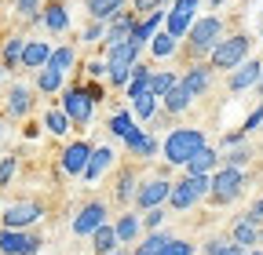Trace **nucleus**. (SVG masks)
Wrapping results in <instances>:
<instances>
[{"label":"nucleus","mask_w":263,"mask_h":255,"mask_svg":"<svg viewBox=\"0 0 263 255\" xmlns=\"http://www.w3.org/2000/svg\"><path fill=\"white\" fill-rule=\"evenodd\" d=\"M201 146H205V132H201V128H172L168 139H164V146H161V153H164L168 164H186Z\"/></svg>","instance_id":"nucleus-1"},{"label":"nucleus","mask_w":263,"mask_h":255,"mask_svg":"<svg viewBox=\"0 0 263 255\" xmlns=\"http://www.w3.org/2000/svg\"><path fill=\"white\" fill-rule=\"evenodd\" d=\"M249 33H230V37H223L212 51H209V70H234V66H241L245 62V55H249Z\"/></svg>","instance_id":"nucleus-2"},{"label":"nucleus","mask_w":263,"mask_h":255,"mask_svg":"<svg viewBox=\"0 0 263 255\" xmlns=\"http://www.w3.org/2000/svg\"><path fill=\"white\" fill-rule=\"evenodd\" d=\"M139 62V44L132 40H121V44H110V58H106V77L114 88H124L132 80V66Z\"/></svg>","instance_id":"nucleus-3"},{"label":"nucleus","mask_w":263,"mask_h":255,"mask_svg":"<svg viewBox=\"0 0 263 255\" xmlns=\"http://www.w3.org/2000/svg\"><path fill=\"white\" fill-rule=\"evenodd\" d=\"M186 40L194 55H209L219 40H223V18L219 15H205V18H194L186 29Z\"/></svg>","instance_id":"nucleus-4"},{"label":"nucleus","mask_w":263,"mask_h":255,"mask_svg":"<svg viewBox=\"0 0 263 255\" xmlns=\"http://www.w3.org/2000/svg\"><path fill=\"white\" fill-rule=\"evenodd\" d=\"M245 194V172L241 168H219L216 175H209V197L216 204H234Z\"/></svg>","instance_id":"nucleus-5"},{"label":"nucleus","mask_w":263,"mask_h":255,"mask_svg":"<svg viewBox=\"0 0 263 255\" xmlns=\"http://www.w3.org/2000/svg\"><path fill=\"white\" fill-rule=\"evenodd\" d=\"M201 197H209V175H186V179L172 182V189H168V204L176 211L194 208Z\"/></svg>","instance_id":"nucleus-6"},{"label":"nucleus","mask_w":263,"mask_h":255,"mask_svg":"<svg viewBox=\"0 0 263 255\" xmlns=\"http://www.w3.org/2000/svg\"><path fill=\"white\" fill-rule=\"evenodd\" d=\"M41 215H44V204L18 201V204H8L0 219H4V230H26V226H33V222H41Z\"/></svg>","instance_id":"nucleus-7"},{"label":"nucleus","mask_w":263,"mask_h":255,"mask_svg":"<svg viewBox=\"0 0 263 255\" xmlns=\"http://www.w3.org/2000/svg\"><path fill=\"white\" fill-rule=\"evenodd\" d=\"M194 11H197V0H176V11H164V33L172 40H183L194 22Z\"/></svg>","instance_id":"nucleus-8"},{"label":"nucleus","mask_w":263,"mask_h":255,"mask_svg":"<svg viewBox=\"0 0 263 255\" xmlns=\"http://www.w3.org/2000/svg\"><path fill=\"white\" fill-rule=\"evenodd\" d=\"M168 189H172L168 179H164V175H154V179H146L143 186H136V197H132V201H136L143 211H146V208H161L164 201H168Z\"/></svg>","instance_id":"nucleus-9"},{"label":"nucleus","mask_w":263,"mask_h":255,"mask_svg":"<svg viewBox=\"0 0 263 255\" xmlns=\"http://www.w3.org/2000/svg\"><path fill=\"white\" fill-rule=\"evenodd\" d=\"M62 113L70 117L73 124H88L95 113V102L84 95V88H66L62 91Z\"/></svg>","instance_id":"nucleus-10"},{"label":"nucleus","mask_w":263,"mask_h":255,"mask_svg":"<svg viewBox=\"0 0 263 255\" xmlns=\"http://www.w3.org/2000/svg\"><path fill=\"white\" fill-rule=\"evenodd\" d=\"M41 237L22 233V230H0V255H37Z\"/></svg>","instance_id":"nucleus-11"},{"label":"nucleus","mask_w":263,"mask_h":255,"mask_svg":"<svg viewBox=\"0 0 263 255\" xmlns=\"http://www.w3.org/2000/svg\"><path fill=\"white\" fill-rule=\"evenodd\" d=\"M106 222V204L103 201H88L81 211H77V219H73V233L77 237H88L91 230H99Z\"/></svg>","instance_id":"nucleus-12"},{"label":"nucleus","mask_w":263,"mask_h":255,"mask_svg":"<svg viewBox=\"0 0 263 255\" xmlns=\"http://www.w3.org/2000/svg\"><path fill=\"white\" fill-rule=\"evenodd\" d=\"M136 22H139V15L136 11H117L114 18H110V26H106V48L110 44H121V40H128L132 37V29H136Z\"/></svg>","instance_id":"nucleus-13"},{"label":"nucleus","mask_w":263,"mask_h":255,"mask_svg":"<svg viewBox=\"0 0 263 255\" xmlns=\"http://www.w3.org/2000/svg\"><path fill=\"white\" fill-rule=\"evenodd\" d=\"M259 73H263V62H259V58H249V62H241V66H234V70H230V91L256 88Z\"/></svg>","instance_id":"nucleus-14"},{"label":"nucleus","mask_w":263,"mask_h":255,"mask_svg":"<svg viewBox=\"0 0 263 255\" xmlns=\"http://www.w3.org/2000/svg\"><path fill=\"white\" fill-rule=\"evenodd\" d=\"M124 146H128V153L143 157V161H150V157H157V139H154L150 132H143V128H132V132L124 135Z\"/></svg>","instance_id":"nucleus-15"},{"label":"nucleus","mask_w":263,"mask_h":255,"mask_svg":"<svg viewBox=\"0 0 263 255\" xmlns=\"http://www.w3.org/2000/svg\"><path fill=\"white\" fill-rule=\"evenodd\" d=\"M88 153H91L88 142H70V146L62 150V172L66 175H81L84 164H88Z\"/></svg>","instance_id":"nucleus-16"},{"label":"nucleus","mask_w":263,"mask_h":255,"mask_svg":"<svg viewBox=\"0 0 263 255\" xmlns=\"http://www.w3.org/2000/svg\"><path fill=\"white\" fill-rule=\"evenodd\" d=\"M230 241H234L241 251H245V248H256V244H259V222H252L249 215L238 219L234 226H230Z\"/></svg>","instance_id":"nucleus-17"},{"label":"nucleus","mask_w":263,"mask_h":255,"mask_svg":"<svg viewBox=\"0 0 263 255\" xmlns=\"http://www.w3.org/2000/svg\"><path fill=\"white\" fill-rule=\"evenodd\" d=\"M161 26H164V11L157 8V11H150V15H146L143 22H136V29H132V37H128V40L143 48V44H146V40H150L154 33H161Z\"/></svg>","instance_id":"nucleus-18"},{"label":"nucleus","mask_w":263,"mask_h":255,"mask_svg":"<svg viewBox=\"0 0 263 255\" xmlns=\"http://www.w3.org/2000/svg\"><path fill=\"white\" fill-rule=\"evenodd\" d=\"M179 84H183L190 95H205V91H209V84H212V70H209V66H201V62H194V66L186 70V77H179Z\"/></svg>","instance_id":"nucleus-19"},{"label":"nucleus","mask_w":263,"mask_h":255,"mask_svg":"<svg viewBox=\"0 0 263 255\" xmlns=\"http://www.w3.org/2000/svg\"><path fill=\"white\" fill-rule=\"evenodd\" d=\"M216 161H219V153H216V150L205 142V146L197 150V153L190 157V161H186L183 168H186V175H209V172L216 168Z\"/></svg>","instance_id":"nucleus-20"},{"label":"nucleus","mask_w":263,"mask_h":255,"mask_svg":"<svg viewBox=\"0 0 263 255\" xmlns=\"http://www.w3.org/2000/svg\"><path fill=\"white\" fill-rule=\"evenodd\" d=\"M110 164H114V150L99 146V150H91V153H88V164H84V172H81V175H84L88 182H95V179L103 175V172H106Z\"/></svg>","instance_id":"nucleus-21"},{"label":"nucleus","mask_w":263,"mask_h":255,"mask_svg":"<svg viewBox=\"0 0 263 255\" xmlns=\"http://www.w3.org/2000/svg\"><path fill=\"white\" fill-rule=\"evenodd\" d=\"M48 55H51V48L44 44V40H26L22 44V55H18V62L26 70H41L44 62H48Z\"/></svg>","instance_id":"nucleus-22"},{"label":"nucleus","mask_w":263,"mask_h":255,"mask_svg":"<svg viewBox=\"0 0 263 255\" xmlns=\"http://www.w3.org/2000/svg\"><path fill=\"white\" fill-rule=\"evenodd\" d=\"M190 102H194V95L176 80L168 91H164V113H172V117H179V113H186L190 110Z\"/></svg>","instance_id":"nucleus-23"},{"label":"nucleus","mask_w":263,"mask_h":255,"mask_svg":"<svg viewBox=\"0 0 263 255\" xmlns=\"http://www.w3.org/2000/svg\"><path fill=\"white\" fill-rule=\"evenodd\" d=\"M41 18H44V26L51 29V33H62V29L70 26V11H66L59 0H51L48 8H41Z\"/></svg>","instance_id":"nucleus-24"},{"label":"nucleus","mask_w":263,"mask_h":255,"mask_svg":"<svg viewBox=\"0 0 263 255\" xmlns=\"http://www.w3.org/2000/svg\"><path fill=\"white\" fill-rule=\"evenodd\" d=\"M88 237H91V251H95V255H110V251H117V233H114V226H106V222H103L99 230H91Z\"/></svg>","instance_id":"nucleus-25"},{"label":"nucleus","mask_w":263,"mask_h":255,"mask_svg":"<svg viewBox=\"0 0 263 255\" xmlns=\"http://www.w3.org/2000/svg\"><path fill=\"white\" fill-rule=\"evenodd\" d=\"M139 226H143V222H139V215H132V211H124L117 222H114V233H117V244H132V241H136L139 237Z\"/></svg>","instance_id":"nucleus-26"},{"label":"nucleus","mask_w":263,"mask_h":255,"mask_svg":"<svg viewBox=\"0 0 263 255\" xmlns=\"http://www.w3.org/2000/svg\"><path fill=\"white\" fill-rule=\"evenodd\" d=\"M84 4H88L91 22H110V18L124 8V0H84Z\"/></svg>","instance_id":"nucleus-27"},{"label":"nucleus","mask_w":263,"mask_h":255,"mask_svg":"<svg viewBox=\"0 0 263 255\" xmlns=\"http://www.w3.org/2000/svg\"><path fill=\"white\" fill-rule=\"evenodd\" d=\"M73 62H77V51H73L70 44H62V48H51V55H48L44 66H48V70H55V73H66V70L73 66Z\"/></svg>","instance_id":"nucleus-28"},{"label":"nucleus","mask_w":263,"mask_h":255,"mask_svg":"<svg viewBox=\"0 0 263 255\" xmlns=\"http://www.w3.org/2000/svg\"><path fill=\"white\" fill-rule=\"evenodd\" d=\"M29 106H33L29 88H11V95H8V113H11V117H26Z\"/></svg>","instance_id":"nucleus-29"},{"label":"nucleus","mask_w":263,"mask_h":255,"mask_svg":"<svg viewBox=\"0 0 263 255\" xmlns=\"http://www.w3.org/2000/svg\"><path fill=\"white\" fill-rule=\"evenodd\" d=\"M146 44H150L154 58H168V55H176V48H179V40H172L168 33H154Z\"/></svg>","instance_id":"nucleus-30"},{"label":"nucleus","mask_w":263,"mask_h":255,"mask_svg":"<svg viewBox=\"0 0 263 255\" xmlns=\"http://www.w3.org/2000/svg\"><path fill=\"white\" fill-rule=\"evenodd\" d=\"M164 244H168V233L154 230L146 241H139V244H136V255H161V251H164Z\"/></svg>","instance_id":"nucleus-31"},{"label":"nucleus","mask_w":263,"mask_h":255,"mask_svg":"<svg viewBox=\"0 0 263 255\" xmlns=\"http://www.w3.org/2000/svg\"><path fill=\"white\" fill-rule=\"evenodd\" d=\"M176 80H179V77H176V73H168V70L150 73V95H154V99H164V91H168Z\"/></svg>","instance_id":"nucleus-32"},{"label":"nucleus","mask_w":263,"mask_h":255,"mask_svg":"<svg viewBox=\"0 0 263 255\" xmlns=\"http://www.w3.org/2000/svg\"><path fill=\"white\" fill-rule=\"evenodd\" d=\"M205 255H245L230 237H212L209 244H205Z\"/></svg>","instance_id":"nucleus-33"},{"label":"nucleus","mask_w":263,"mask_h":255,"mask_svg":"<svg viewBox=\"0 0 263 255\" xmlns=\"http://www.w3.org/2000/svg\"><path fill=\"white\" fill-rule=\"evenodd\" d=\"M37 88H41L44 95H51V91H59V88H62V73H55V70H48V66H41V70H37Z\"/></svg>","instance_id":"nucleus-34"},{"label":"nucleus","mask_w":263,"mask_h":255,"mask_svg":"<svg viewBox=\"0 0 263 255\" xmlns=\"http://www.w3.org/2000/svg\"><path fill=\"white\" fill-rule=\"evenodd\" d=\"M44 124H48V132H51V135H66V132H70V117H66L62 110H48Z\"/></svg>","instance_id":"nucleus-35"},{"label":"nucleus","mask_w":263,"mask_h":255,"mask_svg":"<svg viewBox=\"0 0 263 255\" xmlns=\"http://www.w3.org/2000/svg\"><path fill=\"white\" fill-rule=\"evenodd\" d=\"M136 186H139V182H136V175L124 172V175L117 179V201H121V204H128L132 197H136Z\"/></svg>","instance_id":"nucleus-36"},{"label":"nucleus","mask_w":263,"mask_h":255,"mask_svg":"<svg viewBox=\"0 0 263 255\" xmlns=\"http://www.w3.org/2000/svg\"><path fill=\"white\" fill-rule=\"evenodd\" d=\"M132 128H136V120H132V117H128V113H124V110H121V113H114V117H110V132H114V135H117V139H124V135H128V132H132Z\"/></svg>","instance_id":"nucleus-37"},{"label":"nucleus","mask_w":263,"mask_h":255,"mask_svg":"<svg viewBox=\"0 0 263 255\" xmlns=\"http://www.w3.org/2000/svg\"><path fill=\"white\" fill-rule=\"evenodd\" d=\"M223 161H227V168H245V164L252 161V150H249V146H234Z\"/></svg>","instance_id":"nucleus-38"},{"label":"nucleus","mask_w":263,"mask_h":255,"mask_svg":"<svg viewBox=\"0 0 263 255\" xmlns=\"http://www.w3.org/2000/svg\"><path fill=\"white\" fill-rule=\"evenodd\" d=\"M132 102H136V113H139L143 120H154V113H157V99H154L150 91L139 95V99H132Z\"/></svg>","instance_id":"nucleus-39"},{"label":"nucleus","mask_w":263,"mask_h":255,"mask_svg":"<svg viewBox=\"0 0 263 255\" xmlns=\"http://www.w3.org/2000/svg\"><path fill=\"white\" fill-rule=\"evenodd\" d=\"M22 44H26V37H11V40L4 44V70H11L15 62H18V55H22Z\"/></svg>","instance_id":"nucleus-40"},{"label":"nucleus","mask_w":263,"mask_h":255,"mask_svg":"<svg viewBox=\"0 0 263 255\" xmlns=\"http://www.w3.org/2000/svg\"><path fill=\"white\" fill-rule=\"evenodd\" d=\"M41 4H44V0H15L18 15H26V18H33V22H41Z\"/></svg>","instance_id":"nucleus-41"},{"label":"nucleus","mask_w":263,"mask_h":255,"mask_svg":"<svg viewBox=\"0 0 263 255\" xmlns=\"http://www.w3.org/2000/svg\"><path fill=\"white\" fill-rule=\"evenodd\" d=\"M161 255H194V244H190V241H176V237H168V244H164Z\"/></svg>","instance_id":"nucleus-42"},{"label":"nucleus","mask_w":263,"mask_h":255,"mask_svg":"<svg viewBox=\"0 0 263 255\" xmlns=\"http://www.w3.org/2000/svg\"><path fill=\"white\" fill-rule=\"evenodd\" d=\"M103 37H106V22H91L84 33H81V40H84V44H95V40H103Z\"/></svg>","instance_id":"nucleus-43"},{"label":"nucleus","mask_w":263,"mask_h":255,"mask_svg":"<svg viewBox=\"0 0 263 255\" xmlns=\"http://www.w3.org/2000/svg\"><path fill=\"white\" fill-rule=\"evenodd\" d=\"M15 168H18L15 157H0V186H8V179L15 175Z\"/></svg>","instance_id":"nucleus-44"},{"label":"nucleus","mask_w":263,"mask_h":255,"mask_svg":"<svg viewBox=\"0 0 263 255\" xmlns=\"http://www.w3.org/2000/svg\"><path fill=\"white\" fill-rule=\"evenodd\" d=\"M143 226H150V230H161V222H164V211L161 208H146V215L139 219Z\"/></svg>","instance_id":"nucleus-45"},{"label":"nucleus","mask_w":263,"mask_h":255,"mask_svg":"<svg viewBox=\"0 0 263 255\" xmlns=\"http://www.w3.org/2000/svg\"><path fill=\"white\" fill-rule=\"evenodd\" d=\"M259 124H263V106H256V110H252V113H249V120H245V124H241V132H245V135H249V132H256V128H259Z\"/></svg>","instance_id":"nucleus-46"},{"label":"nucleus","mask_w":263,"mask_h":255,"mask_svg":"<svg viewBox=\"0 0 263 255\" xmlns=\"http://www.w3.org/2000/svg\"><path fill=\"white\" fill-rule=\"evenodd\" d=\"M161 4H164V0H136V15H143V11L150 15V11H157Z\"/></svg>","instance_id":"nucleus-47"},{"label":"nucleus","mask_w":263,"mask_h":255,"mask_svg":"<svg viewBox=\"0 0 263 255\" xmlns=\"http://www.w3.org/2000/svg\"><path fill=\"white\" fill-rule=\"evenodd\" d=\"M84 95H88L91 102H103V99H106V91L99 88V84H88V88H84Z\"/></svg>","instance_id":"nucleus-48"},{"label":"nucleus","mask_w":263,"mask_h":255,"mask_svg":"<svg viewBox=\"0 0 263 255\" xmlns=\"http://www.w3.org/2000/svg\"><path fill=\"white\" fill-rule=\"evenodd\" d=\"M88 73H91L95 80H99V77H106V62H99V58H95V62H88Z\"/></svg>","instance_id":"nucleus-49"},{"label":"nucleus","mask_w":263,"mask_h":255,"mask_svg":"<svg viewBox=\"0 0 263 255\" xmlns=\"http://www.w3.org/2000/svg\"><path fill=\"white\" fill-rule=\"evenodd\" d=\"M249 219H252V222H263V197H259V201L252 204V211H249Z\"/></svg>","instance_id":"nucleus-50"},{"label":"nucleus","mask_w":263,"mask_h":255,"mask_svg":"<svg viewBox=\"0 0 263 255\" xmlns=\"http://www.w3.org/2000/svg\"><path fill=\"white\" fill-rule=\"evenodd\" d=\"M241 139H245V132H241V128H238V132H230V135H227V146H238Z\"/></svg>","instance_id":"nucleus-51"},{"label":"nucleus","mask_w":263,"mask_h":255,"mask_svg":"<svg viewBox=\"0 0 263 255\" xmlns=\"http://www.w3.org/2000/svg\"><path fill=\"white\" fill-rule=\"evenodd\" d=\"M256 88H259V91H263V73H259V80H256Z\"/></svg>","instance_id":"nucleus-52"},{"label":"nucleus","mask_w":263,"mask_h":255,"mask_svg":"<svg viewBox=\"0 0 263 255\" xmlns=\"http://www.w3.org/2000/svg\"><path fill=\"white\" fill-rule=\"evenodd\" d=\"M209 4H212V8H219V4H223V0H209Z\"/></svg>","instance_id":"nucleus-53"},{"label":"nucleus","mask_w":263,"mask_h":255,"mask_svg":"<svg viewBox=\"0 0 263 255\" xmlns=\"http://www.w3.org/2000/svg\"><path fill=\"white\" fill-rule=\"evenodd\" d=\"M245 255H263V251H256V248H252V251H245Z\"/></svg>","instance_id":"nucleus-54"},{"label":"nucleus","mask_w":263,"mask_h":255,"mask_svg":"<svg viewBox=\"0 0 263 255\" xmlns=\"http://www.w3.org/2000/svg\"><path fill=\"white\" fill-rule=\"evenodd\" d=\"M0 80H4V62H0Z\"/></svg>","instance_id":"nucleus-55"},{"label":"nucleus","mask_w":263,"mask_h":255,"mask_svg":"<svg viewBox=\"0 0 263 255\" xmlns=\"http://www.w3.org/2000/svg\"><path fill=\"white\" fill-rule=\"evenodd\" d=\"M110 255H124V251H121V248H117V251H110Z\"/></svg>","instance_id":"nucleus-56"}]
</instances>
